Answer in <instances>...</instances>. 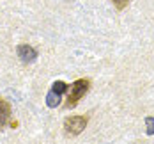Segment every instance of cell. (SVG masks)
I'll use <instances>...</instances> for the list:
<instances>
[{"label": "cell", "instance_id": "obj_1", "mask_svg": "<svg viewBox=\"0 0 154 144\" xmlns=\"http://www.w3.org/2000/svg\"><path fill=\"white\" fill-rule=\"evenodd\" d=\"M91 87V80L89 78H80L76 82H73L69 87H67V101H66V109H73L76 107L78 101L87 94Z\"/></svg>", "mask_w": 154, "mask_h": 144}, {"label": "cell", "instance_id": "obj_7", "mask_svg": "<svg viewBox=\"0 0 154 144\" xmlns=\"http://www.w3.org/2000/svg\"><path fill=\"white\" fill-rule=\"evenodd\" d=\"M145 132L147 135H154V117H145Z\"/></svg>", "mask_w": 154, "mask_h": 144}, {"label": "cell", "instance_id": "obj_4", "mask_svg": "<svg viewBox=\"0 0 154 144\" xmlns=\"http://www.w3.org/2000/svg\"><path fill=\"white\" fill-rule=\"evenodd\" d=\"M11 117V105L0 98V126H4Z\"/></svg>", "mask_w": 154, "mask_h": 144}, {"label": "cell", "instance_id": "obj_3", "mask_svg": "<svg viewBox=\"0 0 154 144\" xmlns=\"http://www.w3.org/2000/svg\"><path fill=\"white\" fill-rule=\"evenodd\" d=\"M18 57L23 62H34L37 57V52H35V48L29 46V45H20L18 46Z\"/></svg>", "mask_w": 154, "mask_h": 144}, {"label": "cell", "instance_id": "obj_6", "mask_svg": "<svg viewBox=\"0 0 154 144\" xmlns=\"http://www.w3.org/2000/svg\"><path fill=\"white\" fill-rule=\"evenodd\" d=\"M67 84L66 82H62V80H57V82H53V87H51V91L53 93H57V94H64L66 91H67Z\"/></svg>", "mask_w": 154, "mask_h": 144}, {"label": "cell", "instance_id": "obj_2", "mask_svg": "<svg viewBox=\"0 0 154 144\" xmlns=\"http://www.w3.org/2000/svg\"><path fill=\"white\" fill-rule=\"evenodd\" d=\"M87 123H89L87 116H71L64 119V130L67 135H78L85 130Z\"/></svg>", "mask_w": 154, "mask_h": 144}, {"label": "cell", "instance_id": "obj_8", "mask_svg": "<svg viewBox=\"0 0 154 144\" xmlns=\"http://www.w3.org/2000/svg\"><path fill=\"white\" fill-rule=\"evenodd\" d=\"M112 2H113V4H115V7H117V9H119V11H122L124 7H126V5H128V2H129V0H112Z\"/></svg>", "mask_w": 154, "mask_h": 144}, {"label": "cell", "instance_id": "obj_5", "mask_svg": "<svg viewBox=\"0 0 154 144\" xmlns=\"http://www.w3.org/2000/svg\"><path fill=\"white\" fill-rule=\"evenodd\" d=\"M60 96L62 94H57V93H53V91H50L46 94V105L50 109H55L59 103H60Z\"/></svg>", "mask_w": 154, "mask_h": 144}]
</instances>
